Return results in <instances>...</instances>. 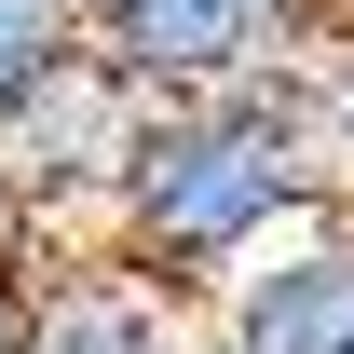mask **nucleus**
I'll return each instance as SVG.
<instances>
[{
  "label": "nucleus",
  "mask_w": 354,
  "mask_h": 354,
  "mask_svg": "<svg viewBox=\"0 0 354 354\" xmlns=\"http://www.w3.org/2000/svg\"><path fill=\"white\" fill-rule=\"evenodd\" d=\"M327 205L341 191H327V150H313V68H259V82H232V95L150 109L136 177H123V205H109V232H95V259H123L177 313L191 300L218 313L232 272L272 259L286 232H313Z\"/></svg>",
  "instance_id": "1"
},
{
  "label": "nucleus",
  "mask_w": 354,
  "mask_h": 354,
  "mask_svg": "<svg viewBox=\"0 0 354 354\" xmlns=\"http://www.w3.org/2000/svg\"><path fill=\"white\" fill-rule=\"evenodd\" d=\"M95 55H109L150 109L232 95V82H259V68H313L272 0H109V14H95Z\"/></svg>",
  "instance_id": "2"
},
{
  "label": "nucleus",
  "mask_w": 354,
  "mask_h": 354,
  "mask_svg": "<svg viewBox=\"0 0 354 354\" xmlns=\"http://www.w3.org/2000/svg\"><path fill=\"white\" fill-rule=\"evenodd\" d=\"M232 354H354V205H327L313 232H286L272 259H245L205 313Z\"/></svg>",
  "instance_id": "3"
},
{
  "label": "nucleus",
  "mask_w": 354,
  "mask_h": 354,
  "mask_svg": "<svg viewBox=\"0 0 354 354\" xmlns=\"http://www.w3.org/2000/svg\"><path fill=\"white\" fill-rule=\"evenodd\" d=\"M191 327H205V313H177L164 286H136V272L95 259V245L41 259V354H177Z\"/></svg>",
  "instance_id": "4"
},
{
  "label": "nucleus",
  "mask_w": 354,
  "mask_h": 354,
  "mask_svg": "<svg viewBox=\"0 0 354 354\" xmlns=\"http://www.w3.org/2000/svg\"><path fill=\"white\" fill-rule=\"evenodd\" d=\"M82 41H95V28L68 14V0H0V136H14V109H28Z\"/></svg>",
  "instance_id": "5"
},
{
  "label": "nucleus",
  "mask_w": 354,
  "mask_h": 354,
  "mask_svg": "<svg viewBox=\"0 0 354 354\" xmlns=\"http://www.w3.org/2000/svg\"><path fill=\"white\" fill-rule=\"evenodd\" d=\"M313 150H327V191L354 205V28L313 55Z\"/></svg>",
  "instance_id": "6"
},
{
  "label": "nucleus",
  "mask_w": 354,
  "mask_h": 354,
  "mask_svg": "<svg viewBox=\"0 0 354 354\" xmlns=\"http://www.w3.org/2000/svg\"><path fill=\"white\" fill-rule=\"evenodd\" d=\"M0 354H41V259L0 245Z\"/></svg>",
  "instance_id": "7"
},
{
  "label": "nucleus",
  "mask_w": 354,
  "mask_h": 354,
  "mask_svg": "<svg viewBox=\"0 0 354 354\" xmlns=\"http://www.w3.org/2000/svg\"><path fill=\"white\" fill-rule=\"evenodd\" d=\"M177 354H232V341H218V327H191V341H177Z\"/></svg>",
  "instance_id": "8"
},
{
  "label": "nucleus",
  "mask_w": 354,
  "mask_h": 354,
  "mask_svg": "<svg viewBox=\"0 0 354 354\" xmlns=\"http://www.w3.org/2000/svg\"><path fill=\"white\" fill-rule=\"evenodd\" d=\"M341 28H354V0H327V41H341Z\"/></svg>",
  "instance_id": "9"
},
{
  "label": "nucleus",
  "mask_w": 354,
  "mask_h": 354,
  "mask_svg": "<svg viewBox=\"0 0 354 354\" xmlns=\"http://www.w3.org/2000/svg\"><path fill=\"white\" fill-rule=\"evenodd\" d=\"M68 14H82V28H95V14H109V0H68Z\"/></svg>",
  "instance_id": "10"
}]
</instances>
